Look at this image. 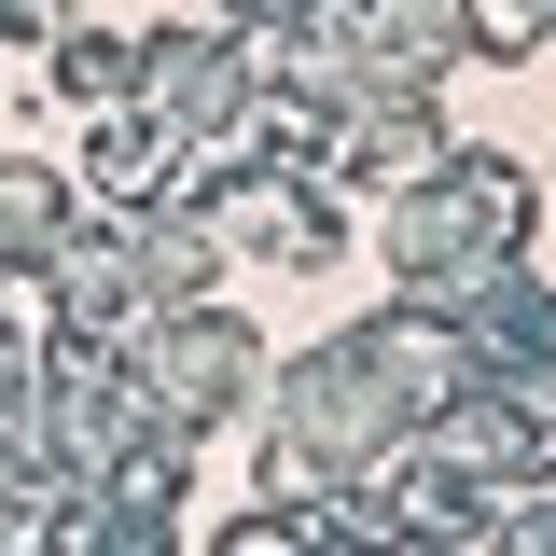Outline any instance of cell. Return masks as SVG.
<instances>
[{"label": "cell", "instance_id": "6da1fadb", "mask_svg": "<svg viewBox=\"0 0 556 556\" xmlns=\"http://www.w3.org/2000/svg\"><path fill=\"white\" fill-rule=\"evenodd\" d=\"M251 390H265V334L237 320V306H167V334H153V362H139V404H153V431H223V417H251Z\"/></svg>", "mask_w": 556, "mask_h": 556}, {"label": "cell", "instance_id": "7a4b0ae2", "mask_svg": "<svg viewBox=\"0 0 556 556\" xmlns=\"http://www.w3.org/2000/svg\"><path fill=\"white\" fill-rule=\"evenodd\" d=\"M208 208H223V265H334V195H292L265 167H223Z\"/></svg>", "mask_w": 556, "mask_h": 556}, {"label": "cell", "instance_id": "3957f363", "mask_svg": "<svg viewBox=\"0 0 556 556\" xmlns=\"http://www.w3.org/2000/svg\"><path fill=\"white\" fill-rule=\"evenodd\" d=\"M56 98L126 112V98H139V42H126V28H56Z\"/></svg>", "mask_w": 556, "mask_h": 556}, {"label": "cell", "instance_id": "277c9868", "mask_svg": "<svg viewBox=\"0 0 556 556\" xmlns=\"http://www.w3.org/2000/svg\"><path fill=\"white\" fill-rule=\"evenodd\" d=\"M208 556H320V529H306V501H278V515H237Z\"/></svg>", "mask_w": 556, "mask_h": 556}, {"label": "cell", "instance_id": "5b68a950", "mask_svg": "<svg viewBox=\"0 0 556 556\" xmlns=\"http://www.w3.org/2000/svg\"><path fill=\"white\" fill-rule=\"evenodd\" d=\"M14 404H28V348L0 334V431H14Z\"/></svg>", "mask_w": 556, "mask_h": 556}]
</instances>
